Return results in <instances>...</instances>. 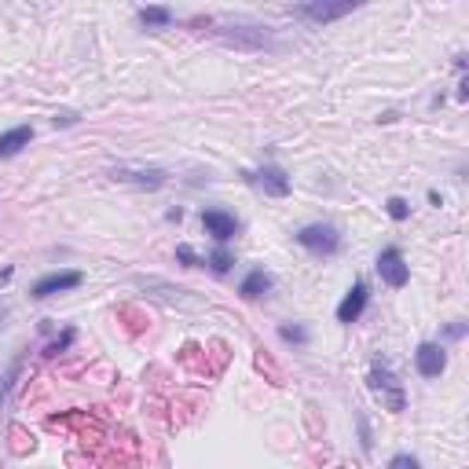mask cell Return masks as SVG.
Here are the masks:
<instances>
[{"instance_id":"20","label":"cell","mask_w":469,"mask_h":469,"mask_svg":"<svg viewBox=\"0 0 469 469\" xmlns=\"http://www.w3.org/2000/svg\"><path fill=\"white\" fill-rule=\"evenodd\" d=\"M176 260H180V264H183V268H202V260H198V253H195L191 246H187V242H180V246H176Z\"/></svg>"},{"instance_id":"10","label":"cell","mask_w":469,"mask_h":469,"mask_svg":"<svg viewBox=\"0 0 469 469\" xmlns=\"http://www.w3.org/2000/svg\"><path fill=\"white\" fill-rule=\"evenodd\" d=\"M352 11H355V4H348V0H345V4H323V0H315V4H297L293 8L297 18H308V23H319V26L334 23V18H345Z\"/></svg>"},{"instance_id":"16","label":"cell","mask_w":469,"mask_h":469,"mask_svg":"<svg viewBox=\"0 0 469 469\" xmlns=\"http://www.w3.org/2000/svg\"><path fill=\"white\" fill-rule=\"evenodd\" d=\"M73 341H78V330H73V327H66V330H63V334H59V337H55V341L44 348V355H48V360H55V355H63V352H66Z\"/></svg>"},{"instance_id":"11","label":"cell","mask_w":469,"mask_h":469,"mask_svg":"<svg viewBox=\"0 0 469 469\" xmlns=\"http://www.w3.org/2000/svg\"><path fill=\"white\" fill-rule=\"evenodd\" d=\"M238 293H242V301H260L264 293H272V275L264 268H250V275L238 283Z\"/></svg>"},{"instance_id":"26","label":"cell","mask_w":469,"mask_h":469,"mask_svg":"<svg viewBox=\"0 0 469 469\" xmlns=\"http://www.w3.org/2000/svg\"><path fill=\"white\" fill-rule=\"evenodd\" d=\"M165 220H183V209H180V205H176V209H169Z\"/></svg>"},{"instance_id":"3","label":"cell","mask_w":469,"mask_h":469,"mask_svg":"<svg viewBox=\"0 0 469 469\" xmlns=\"http://www.w3.org/2000/svg\"><path fill=\"white\" fill-rule=\"evenodd\" d=\"M110 180L143 187V191H158V187L169 183V173L158 169V165H114V169H110Z\"/></svg>"},{"instance_id":"7","label":"cell","mask_w":469,"mask_h":469,"mask_svg":"<svg viewBox=\"0 0 469 469\" xmlns=\"http://www.w3.org/2000/svg\"><path fill=\"white\" fill-rule=\"evenodd\" d=\"M246 180L257 183L268 198H286V195H290V176H286L279 165H260L257 173H246Z\"/></svg>"},{"instance_id":"25","label":"cell","mask_w":469,"mask_h":469,"mask_svg":"<svg viewBox=\"0 0 469 469\" xmlns=\"http://www.w3.org/2000/svg\"><path fill=\"white\" fill-rule=\"evenodd\" d=\"M465 96H469V81L462 78V81H458V103H465Z\"/></svg>"},{"instance_id":"8","label":"cell","mask_w":469,"mask_h":469,"mask_svg":"<svg viewBox=\"0 0 469 469\" xmlns=\"http://www.w3.org/2000/svg\"><path fill=\"white\" fill-rule=\"evenodd\" d=\"M367 305H370V290H367L363 279H355L352 290L345 293V301L337 305V323H341V327H352L355 319H360V315L367 312Z\"/></svg>"},{"instance_id":"17","label":"cell","mask_w":469,"mask_h":469,"mask_svg":"<svg viewBox=\"0 0 469 469\" xmlns=\"http://www.w3.org/2000/svg\"><path fill=\"white\" fill-rule=\"evenodd\" d=\"M279 337H283L286 345H308L312 334H308V327H297V323L290 327V323H283V327H279Z\"/></svg>"},{"instance_id":"12","label":"cell","mask_w":469,"mask_h":469,"mask_svg":"<svg viewBox=\"0 0 469 469\" xmlns=\"http://www.w3.org/2000/svg\"><path fill=\"white\" fill-rule=\"evenodd\" d=\"M231 33H220L228 44H235V48H264L268 44V33H264V26H228Z\"/></svg>"},{"instance_id":"1","label":"cell","mask_w":469,"mask_h":469,"mask_svg":"<svg viewBox=\"0 0 469 469\" xmlns=\"http://www.w3.org/2000/svg\"><path fill=\"white\" fill-rule=\"evenodd\" d=\"M367 389L374 392V396H382V403L392 410V415H400V410L407 407V396H403V385L396 382V374H392L389 360H374L370 363V374H367Z\"/></svg>"},{"instance_id":"4","label":"cell","mask_w":469,"mask_h":469,"mask_svg":"<svg viewBox=\"0 0 469 469\" xmlns=\"http://www.w3.org/2000/svg\"><path fill=\"white\" fill-rule=\"evenodd\" d=\"M378 275H382V283H389L392 290H403L407 283H410V264L403 260V250L400 246H385L382 253H378Z\"/></svg>"},{"instance_id":"6","label":"cell","mask_w":469,"mask_h":469,"mask_svg":"<svg viewBox=\"0 0 469 469\" xmlns=\"http://www.w3.org/2000/svg\"><path fill=\"white\" fill-rule=\"evenodd\" d=\"M202 228H205V235H213L217 246H228V242L238 235V220H235V213L209 205V209H202Z\"/></svg>"},{"instance_id":"23","label":"cell","mask_w":469,"mask_h":469,"mask_svg":"<svg viewBox=\"0 0 469 469\" xmlns=\"http://www.w3.org/2000/svg\"><path fill=\"white\" fill-rule=\"evenodd\" d=\"M355 425H360V444H363V451H370L374 440H370V425H367V418H363V415H355Z\"/></svg>"},{"instance_id":"22","label":"cell","mask_w":469,"mask_h":469,"mask_svg":"<svg viewBox=\"0 0 469 469\" xmlns=\"http://www.w3.org/2000/svg\"><path fill=\"white\" fill-rule=\"evenodd\" d=\"M465 323H462V319H455V323L451 327H444V337H447V341H462V337H465Z\"/></svg>"},{"instance_id":"24","label":"cell","mask_w":469,"mask_h":469,"mask_svg":"<svg viewBox=\"0 0 469 469\" xmlns=\"http://www.w3.org/2000/svg\"><path fill=\"white\" fill-rule=\"evenodd\" d=\"M59 125H78V114H59V118H55V128H59Z\"/></svg>"},{"instance_id":"2","label":"cell","mask_w":469,"mask_h":469,"mask_svg":"<svg viewBox=\"0 0 469 469\" xmlns=\"http://www.w3.org/2000/svg\"><path fill=\"white\" fill-rule=\"evenodd\" d=\"M297 246L308 250L312 257H334L341 253V231L334 228V224H305L301 231L293 235Z\"/></svg>"},{"instance_id":"5","label":"cell","mask_w":469,"mask_h":469,"mask_svg":"<svg viewBox=\"0 0 469 469\" xmlns=\"http://www.w3.org/2000/svg\"><path fill=\"white\" fill-rule=\"evenodd\" d=\"M81 283H85L81 272H48V275H41V279L30 286V297H33V301H48V297H55V293L78 290Z\"/></svg>"},{"instance_id":"19","label":"cell","mask_w":469,"mask_h":469,"mask_svg":"<svg viewBox=\"0 0 469 469\" xmlns=\"http://www.w3.org/2000/svg\"><path fill=\"white\" fill-rule=\"evenodd\" d=\"M18 370H23V355H15V363L8 367L4 382H0V403H4V400H8V392L15 389V378H18Z\"/></svg>"},{"instance_id":"9","label":"cell","mask_w":469,"mask_h":469,"mask_svg":"<svg viewBox=\"0 0 469 469\" xmlns=\"http://www.w3.org/2000/svg\"><path fill=\"white\" fill-rule=\"evenodd\" d=\"M415 367H418V374L422 378H440V374L447 370V352H444V345L440 341H422L418 345V352H415Z\"/></svg>"},{"instance_id":"18","label":"cell","mask_w":469,"mask_h":469,"mask_svg":"<svg viewBox=\"0 0 469 469\" xmlns=\"http://www.w3.org/2000/svg\"><path fill=\"white\" fill-rule=\"evenodd\" d=\"M385 213L400 224V220H407V217H410V202H407V198H400V195H392V198L385 202Z\"/></svg>"},{"instance_id":"21","label":"cell","mask_w":469,"mask_h":469,"mask_svg":"<svg viewBox=\"0 0 469 469\" xmlns=\"http://www.w3.org/2000/svg\"><path fill=\"white\" fill-rule=\"evenodd\" d=\"M389 469H422V462L410 455V451H400V455L389 458Z\"/></svg>"},{"instance_id":"15","label":"cell","mask_w":469,"mask_h":469,"mask_svg":"<svg viewBox=\"0 0 469 469\" xmlns=\"http://www.w3.org/2000/svg\"><path fill=\"white\" fill-rule=\"evenodd\" d=\"M205 264H209L213 275H228V272L235 268V253H231L228 246H217V250L209 253V260H205Z\"/></svg>"},{"instance_id":"13","label":"cell","mask_w":469,"mask_h":469,"mask_svg":"<svg viewBox=\"0 0 469 469\" xmlns=\"http://www.w3.org/2000/svg\"><path fill=\"white\" fill-rule=\"evenodd\" d=\"M33 140V125H15L8 133H0V158H15L23 147H30Z\"/></svg>"},{"instance_id":"14","label":"cell","mask_w":469,"mask_h":469,"mask_svg":"<svg viewBox=\"0 0 469 469\" xmlns=\"http://www.w3.org/2000/svg\"><path fill=\"white\" fill-rule=\"evenodd\" d=\"M136 18H140L147 30H165V26H173V23H176V15L169 11V8H140Z\"/></svg>"}]
</instances>
